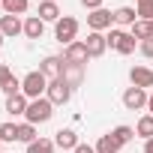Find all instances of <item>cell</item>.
<instances>
[{
    "mask_svg": "<svg viewBox=\"0 0 153 153\" xmlns=\"http://www.w3.org/2000/svg\"><path fill=\"white\" fill-rule=\"evenodd\" d=\"M51 117H54V102H51L48 96L30 99V105H27V114H24V120H27V123L39 126V123H48Z\"/></svg>",
    "mask_w": 153,
    "mask_h": 153,
    "instance_id": "cell-1",
    "label": "cell"
},
{
    "mask_svg": "<svg viewBox=\"0 0 153 153\" xmlns=\"http://www.w3.org/2000/svg\"><path fill=\"white\" fill-rule=\"evenodd\" d=\"M45 90H48V78H45L39 69L27 72L24 78H21V93L27 99H39V96H45Z\"/></svg>",
    "mask_w": 153,
    "mask_h": 153,
    "instance_id": "cell-2",
    "label": "cell"
},
{
    "mask_svg": "<svg viewBox=\"0 0 153 153\" xmlns=\"http://www.w3.org/2000/svg\"><path fill=\"white\" fill-rule=\"evenodd\" d=\"M75 36H78V21H75L72 15H60V21L54 24V39L60 45H72Z\"/></svg>",
    "mask_w": 153,
    "mask_h": 153,
    "instance_id": "cell-3",
    "label": "cell"
},
{
    "mask_svg": "<svg viewBox=\"0 0 153 153\" xmlns=\"http://www.w3.org/2000/svg\"><path fill=\"white\" fill-rule=\"evenodd\" d=\"M105 39H108V45H111L114 51H120V54H132V51H135V45H138V42H135V36H132V33H126V30H111Z\"/></svg>",
    "mask_w": 153,
    "mask_h": 153,
    "instance_id": "cell-4",
    "label": "cell"
},
{
    "mask_svg": "<svg viewBox=\"0 0 153 153\" xmlns=\"http://www.w3.org/2000/svg\"><path fill=\"white\" fill-rule=\"evenodd\" d=\"M63 69H66V60H63V57H57V54H48V57H42V63H39V72L45 75L48 81L63 78Z\"/></svg>",
    "mask_w": 153,
    "mask_h": 153,
    "instance_id": "cell-5",
    "label": "cell"
},
{
    "mask_svg": "<svg viewBox=\"0 0 153 153\" xmlns=\"http://www.w3.org/2000/svg\"><path fill=\"white\" fill-rule=\"evenodd\" d=\"M45 96H48L54 105H66V102L72 99V84H66L63 78H57V81H48V90H45Z\"/></svg>",
    "mask_w": 153,
    "mask_h": 153,
    "instance_id": "cell-6",
    "label": "cell"
},
{
    "mask_svg": "<svg viewBox=\"0 0 153 153\" xmlns=\"http://www.w3.org/2000/svg\"><path fill=\"white\" fill-rule=\"evenodd\" d=\"M111 24H114V12H108L105 6H102V9H93V12H87V27H90V30L102 33V30H108Z\"/></svg>",
    "mask_w": 153,
    "mask_h": 153,
    "instance_id": "cell-7",
    "label": "cell"
},
{
    "mask_svg": "<svg viewBox=\"0 0 153 153\" xmlns=\"http://www.w3.org/2000/svg\"><path fill=\"white\" fill-rule=\"evenodd\" d=\"M63 60H66V63H72V66H87V60H90V54H87V45L75 39L72 45H66V51H63Z\"/></svg>",
    "mask_w": 153,
    "mask_h": 153,
    "instance_id": "cell-8",
    "label": "cell"
},
{
    "mask_svg": "<svg viewBox=\"0 0 153 153\" xmlns=\"http://www.w3.org/2000/svg\"><path fill=\"white\" fill-rule=\"evenodd\" d=\"M147 90H141V87H126V93H123V105H126V111H141V108H147Z\"/></svg>",
    "mask_w": 153,
    "mask_h": 153,
    "instance_id": "cell-9",
    "label": "cell"
},
{
    "mask_svg": "<svg viewBox=\"0 0 153 153\" xmlns=\"http://www.w3.org/2000/svg\"><path fill=\"white\" fill-rule=\"evenodd\" d=\"M0 33H3L6 39H15L24 33V21L21 15H0Z\"/></svg>",
    "mask_w": 153,
    "mask_h": 153,
    "instance_id": "cell-10",
    "label": "cell"
},
{
    "mask_svg": "<svg viewBox=\"0 0 153 153\" xmlns=\"http://www.w3.org/2000/svg\"><path fill=\"white\" fill-rule=\"evenodd\" d=\"M0 90H3L6 96L21 93V78H15V72L9 66H0Z\"/></svg>",
    "mask_w": 153,
    "mask_h": 153,
    "instance_id": "cell-11",
    "label": "cell"
},
{
    "mask_svg": "<svg viewBox=\"0 0 153 153\" xmlns=\"http://www.w3.org/2000/svg\"><path fill=\"white\" fill-rule=\"evenodd\" d=\"M84 45H87V54H90V60H96V57H102V54H105V48H108V39H105V33H96V30H90V33H87V39H84Z\"/></svg>",
    "mask_w": 153,
    "mask_h": 153,
    "instance_id": "cell-12",
    "label": "cell"
},
{
    "mask_svg": "<svg viewBox=\"0 0 153 153\" xmlns=\"http://www.w3.org/2000/svg\"><path fill=\"white\" fill-rule=\"evenodd\" d=\"M129 81H132V87L150 90V87H153V69H147V66H132V69H129Z\"/></svg>",
    "mask_w": 153,
    "mask_h": 153,
    "instance_id": "cell-13",
    "label": "cell"
},
{
    "mask_svg": "<svg viewBox=\"0 0 153 153\" xmlns=\"http://www.w3.org/2000/svg\"><path fill=\"white\" fill-rule=\"evenodd\" d=\"M27 105H30V99H27L24 93L6 96V114H12V117H24V114H27Z\"/></svg>",
    "mask_w": 153,
    "mask_h": 153,
    "instance_id": "cell-14",
    "label": "cell"
},
{
    "mask_svg": "<svg viewBox=\"0 0 153 153\" xmlns=\"http://www.w3.org/2000/svg\"><path fill=\"white\" fill-rule=\"evenodd\" d=\"M54 144L60 150H75L78 147V135H75V129H57L54 132Z\"/></svg>",
    "mask_w": 153,
    "mask_h": 153,
    "instance_id": "cell-15",
    "label": "cell"
},
{
    "mask_svg": "<svg viewBox=\"0 0 153 153\" xmlns=\"http://www.w3.org/2000/svg\"><path fill=\"white\" fill-rule=\"evenodd\" d=\"M42 33H45V21H42L39 15L24 18V36H27V39H42Z\"/></svg>",
    "mask_w": 153,
    "mask_h": 153,
    "instance_id": "cell-16",
    "label": "cell"
},
{
    "mask_svg": "<svg viewBox=\"0 0 153 153\" xmlns=\"http://www.w3.org/2000/svg\"><path fill=\"white\" fill-rule=\"evenodd\" d=\"M93 147H96V153H120V147H123V144H120L111 132H105V135H99V141H96Z\"/></svg>",
    "mask_w": 153,
    "mask_h": 153,
    "instance_id": "cell-17",
    "label": "cell"
},
{
    "mask_svg": "<svg viewBox=\"0 0 153 153\" xmlns=\"http://www.w3.org/2000/svg\"><path fill=\"white\" fill-rule=\"evenodd\" d=\"M81 78H84V66H72V63H66V69H63V81L72 84V90L81 84Z\"/></svg>",
    "mask_w": 153,
    "mask_h": 153,
    "instance_id": "cell-18",
    "label": "cell"
},
{
    "mask_svg": "<svg viewBox=\"0 0 153 153\" xmlns=\"http://www.w3.org/2000/svg\"><path fill=\"white\" fill-rule=\"evenodd\" d=\"M0 6L6 15H24L30 9V0H0Z\"/></svg>",
    "mask_w": 153,
    "mask_h": 153,
    "instance_id": "cell-19",
    "label": "cell"
},
{
    "mask_svg": "<svg viewBox=\"0 0 153 153\" xmlns=\"http://www.w3.org/2000/svg\"><path fill=\"white\" fill-rule=\"evenodd\" d=\"M138 21V12H135V6H120V9H114V24H135Z\"/></svg>",
    "mask_w": 153,
    "mask_h": 153,
    "instance_id": "cell-20",
    "label": "cell"
},
{
    "mask_svg": "<svg viewBox=\"0 0 153 153\" xmlns=\"http://www.w3.org/2000/svg\"><path fill=\"white\" fill-rule=\"evenodd\" d=\"M39 18L42 21H60V6L57 3H48V0H42V3H39Z\"/></svg>",
    "mask_w": 153,
    "mask_h": 153,
    "instance_id": "cell-21",
    "label": "cell"
},
{
    "mask_svg": "<svg viewBox=\"0 0 153 153\" xmlns=\"http://www.w3.org/2000/svg\"><path fill=\"white\" fill-rule=\"evenodd\" d=\"M135 135H138V138H144V141H150V138H153V114H144V117L135 123Z\"/></svg>",
    "mask_w": 153,
    "mask_h": 153,
    "instance_id": "cell-22",
    "label": "cell"
},
{
    "mask_svg": "<svg viewBox=\"0 0 153 153\" xmlns=\"http://www.w3.org/2000/svg\"><path fill=\"white\" fill-rule=\"evenodd\" d=\"M36 138H39V135H36V126H33V123H27V120L18 123V141H21V144H33Z\"/></svg>",
    "mask_w": 153,
    "mask_h": 153,
    "instance_id": "cell-23",
    "label": "cell"
},
{
    "mask_svg": "<svg viewBox=\"0 0 153 153\" xmlns=\"http://www.w3.org/2000/svg\"><path fill=\"white\" fill-rule=\"evenodd\" d=\"M54 141L51 138H36L33 144H27V153H54Z\"/></svg>",
    "mask_w": 153,
    "mask_h": 153,
    "instance_id": "cell-24",
    "label": "cell"
},
{
    "mask_svg": "<svg viewBox=\"0 0 153 153\" xmlns=\"http://www.w3.org/2000/svg\"><path fill=\"white\" fill-rule=\"evenodd\" d=\"M135 12L141 21H153V0H135Z\"/></svg>",
    "mask_w": 153,
    "mask_h": 153,
    "instance_id": "cell-25",
    "label": "cell"
},
{
    "mask_svg": "<svg viewBox=\"0 0 153 153\" xmlns=\"http://www.w3.org/2000/svg\"><path fill=\"white\" fill-rule=\"evenodd\" d=\"M0 141H3V144L18 141V123H3V126H0Z\"/></svg>",
    "mask_w": 153,
    "mask_h": 153,
    "instance_id": "cell-26",
    "label": "cell"
},
{
    "mask_svg": "<svg viewBox=\"0 0 153 153\" xmlns=\"http://www.w3.org/2000/svg\"><path fill=\"white\" fill-rule=\"evenodd\" d=\"M111 135H114L120 144H129V141L135 138V129H132V126H114V129H111Z\"/></svg>",
    "mask_w": 153,
    "mask_h": 153,
    "instance_id": "cell-27",
    "label": "cell"
},
{
    "mask_svg": "<svg viewBox=\"0 0 153 153\" xmlns=\"http://www.w3.org/2000/svg\"><path fill=\"white\" fill-rule=\"evenodd\" d=\"M138 51H141L144 57H153V36H150V39H144V42H138Z\"/></svg>",
    "mask_w": 153,
    "mask_h": 153,
    "instance_id": "cell-28",
    "label": "cell"
},
{
    "mask_svg": "<svg viewBox=\"0 0 153 153\" xmlns=\"http://www.w3.org/2000/svg\"><path fill=\"white\" fill-rule=\"evenodd\" d=\"M81 6H87V12H93V9H102V0H81Z\"/></svg>",
    "mask_w": 153,
    "mask_h": 153,
    "instance_id": "cell-29",
    "label": "cell"
},
{
    "mask_svg": "<svg viewBox=\"0 0 153 153\" xmlns=\"http://www.w3.org/2000/svg\"><path fill=\"white\" fill-rule=\"evenodd\" d=\"M72 153H96V147H93V144H78Z\"/></svg>",
    "mask_w": 153,
    "mask_h": 153,
    "instance_id": "cell-30",
    "label": "cell"
},
{
    "mask_svg": "<svg viewBox=\"0 0 153 153\" xmlns=\"http://www.w3.org/2000/svg\"><path fill=\"white\" fill-rule=\"evenodd\" d=\"M147 114H153V90H150V96H147Z\"/></svg>",
    "mask_w": 153,
    "mask_h": 153,
    "instance_id": "cell-31",
    "label": "cell"
},
{
    "mask_svg": "<svg viewBox=\"0 0 153 153\" xmlns=\"http://www.w3.org/2000/svg\"><path fill=\"white\" fill-rule=\"evenodd\" d=\"M144 153H153V138H150V141H144Z\"/></svg>",
    "mask_w": 153,
    "mask_h": 153,
    "instance_id": "cell-32",
    "label": "cell"
},
{
    "mask_svg": "<svg viewBox=\"0 0 153 153\" xmlns=\"http://www.w3.org/2000/svg\"><path fill=\"white\" fill-rule=\"evenodd\" d=\"M3 39H6V36H3V33H0V48H3Z\"/></svg>",
    "mask_w": 153,
    "mask_h": 153,
    "instance_id": "cell-33",
    "label": "cell"
},
{
    "mask_svg": "<svg viewBox=\"0 0 153 153\" xmlns=\"http://www.w3.org/2000/svg\"><path fill=\"white\" fill-rule=\"evenodd\" d=\"M48 3H57V0H48Z\"/></svg>",
    "mask_w": 153,
    "mask_h": 153,
    "instance_id": "cell-34",
    "label": "cell"
},
{
    "mask_svg": "<svg viewBox=\"0 0 153 153\" xmlns=\"http://www.w3.org/2000/svg\"><path fill=\"white\" fill-rule=\"evenodd\" d=\"M0 147H3V141H0ZM0 153H3V150H0Z\"/></svg>",
    "mask_w": 153,
    "mask_h": 153,
    "instance_id": "cell-35",
    "label": "cell"
},
{
    "mask_svg": "<svg viewBox=\"0 0 153 153\" xmlns=\"http://www.w3.org/2000/svg\"><path fill=\"white\" fill-rule=\"evenodd\" d=\"M0 66H3V63H0Z\"/></svg>",
    "mask_w": 153,
    "mask_h": 153,
    "instance_id": "cell-36",
    "label": "cell"
}]
</instances>
